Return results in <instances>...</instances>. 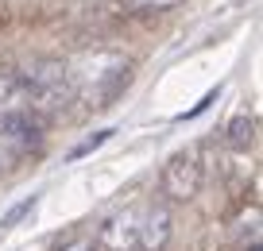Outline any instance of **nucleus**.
<instances>
[{
    "instance_id": "nucleus-1",
    "label": "nucleus",
    "mask_w": 263,
    "mask_h": 251,
    "mask_svg": "<svg viewBox=\"0 0 263 251\" xmlns=\"http://www.w3.org/2000/svg\"><path fill=\"white\" fill-rule=\"evenodd\" d=\"M20 78V93H24V105L35 108H58L74 97V73L70 66L58 62V58H35Z\"/></svg>"
},
{
    "instance_id": "nucleus-2",
    "label": "nucleus",
    "mask_w": 263,
    "mask_h": 251,
    "mask_svg": "<svg viewBox=\"0 0 263 251\" xmlns=\"http://www.w3.org/2000/svg\"><path fill=\"white\" fill-rule=\"evenodd\" d=\"M128 58H120V54H112V50H97V54H89V58H82V85H85V93H89L93 101H101V97H112L116 89H120L124 81H128Z\"/></svg>"
},
{
    "instance_id": "nucleus-3",
    "label": "nucleus",
    "mask_w": 263,
    "mask_h": 251,
    "mask_svg": "<svg viewBox=\"0 0 263 251\" xmlns=\"http://www.w3.org/2000/svg\"><path fill=\"white\" fill-rule=\"evenodd\" d=\"M201 178H205V170H201L197 151H178L163 166V197H171V201H190V197H197V189H201Z\"/></svg>"
},
{
    "instance_id": "nucleus-4",
    "label": "nucleus",
    "mask_w": 263,
    "mask_h": 251,
    "mask_svg": "<svg viewBox=\"0 0 263 251\" xmlns=\"http://www.w3.org/2000/svg\"><path fill=\"white\" fill-rule=\"evenodd\" d=\"M136 240H140V213L136 209L112 213L97 232V247L105 251H136Z\"/></svg>"
},
{
    "instance_id": "nucleus-5",
    "label": "nucleus",
    "mask_w": 263,
    "mask_h": 251,
    "mask_svg": "<svg viewBox=\"0 0 263 251\" xmlns=\"http://www.w3.org/2000/svg\"><path fill=\"white\" fill-rule=\"evenodd\" d=\"M171 232H174V217L166 205H151L147 217H140V240L136 247L140 251H163L171 243Z\"/></svg>"
},
{
    "instance_id": "nucleus-6",
    "label": "nucleus",
    "mask_w": 263,
    "mask_h": 251,
    "mask_svg": "<svg viewBox=\"0 0 263 251\" xmlns=\"http://www.w3.org/2000/svg\"><path fill=\"white\" fill-rule=\"evenodd\" d=\"M0 124H4V131H8L16 143H35V139H39V124L31 120V112H8Z\"/></svg>"
},
{
    "instance_id": "nucleus-7",
    "label": "nucleus",
    "mask_w": 263,
    "mask_h": 251,
    "mask_svg": "<svg viewBox=\"0 0 263 251\" xmlns=\"http://www.w3.org/2000/svg\"><path fill=\"white\" fill-rule=\"evenodd\" d=\"M252 131H255V120H252V116H236V120L229 124V131H224V136H229L232 147H248V143H252Z\"/></svg>"
},
{
    "instance_id": "nucleus-8",
    "label": "nucleus",
    "mask_w": 263,
    "mask_h": 251,
    "mask_svg": "<svg viewBox=\"0 0 263 251\" xmlns=\"http://www.w3.org/2000/svg\"><path fill=\"white\" fill-rule=\"evenodd\" d=\"M0 105H24V93H20V78L16 73H0Z\"/></svg>"
},
{
    "instance_id": "nucleus-9",
    "label": "nucleus",
    "mask_w": 263,
    "mask_h": 251,
    "mask_svg": "<svg viewBox=\"0 0 263 251\" xmlns=\"http://www.w3.org/2000/svg\"><path fill=\"white\" fill-rule=\"evenodd\" d=\"M108 136H112V128H101V131H93L85 143H78L74 151H70V159H82V155H89V151H97L101 143H108Z\"/></svg>"
},
{
    "instance_id": "nucleus-10",
    "label": "nucleus",
    "mask_w": 263,
    "mask_h": 251,
    "mask_svg": "<svg viewBox=\"0 0 263 251\" xmlns=\"http://www.w3.org/2000/svg\"><path fill=\"white\" fill-rule=\"evenodd\" d=\"M35 201H39V197L31 194V197H24V201H20V205H12V209L4 213V217H0V228H12V224H16V220H20V217H27V213L35 209Z\"/></svg>"
},
{
    "instance_id": "nucleus-11",
    "label": "nucleus",
    "mask_w": 263,
    "mask_h": 251,
    "mask_svg": "<svg viewBox=\"0 0 263 251\" xmlns=\"http://www.w3.org/2000/svg\"><path fill=\"white\" fill-rule=\"evenodd\" d=\"M50 251H101V247H97V240H93V236H70V240L54 243Z\"/></svg>"
},
{
    "instance_id": "nucleus-12",
    "label": "nucleus",
    "mask_w": 263,
    "mask_h": 251,
    "mask_svg": "<svg viewBox=\"0 0 263 251\" xmlns=\"http://www.w3.org/2000/svg\"><path fill=\"white\" fill-rule=\"evenodd\" d=\"M174 4H182V0H128V8L136 12H163V8H174Z\"/></svg>"
}]
</instances>
